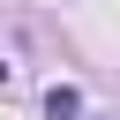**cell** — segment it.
Here are the masks:
<instances>
[{
	"label": "cell",
	"mask_w": 120,
	"mask_h": 120,
	"mask_svg": "<svg viewBox=\"0 0 120 120\" xmlns=\"http://www.w3.org/2000/svg\"><path fill=\"white\" fill-rule=\"evenodd\" d=\"M45 112H52V120H75V112H82V90H75V82H52V90H45Z\"/></svg>",
	"instance_id": "6da1fadb"
}]
</instances>
